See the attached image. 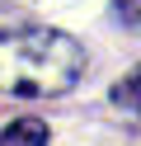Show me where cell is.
Listing matches in <instances>:
<instances>
[{"instance_id": "6da1fadb", "label": "cell", "mask_w": 141, "mask_h": 146, "mask_svg": "<svg viewBox=\"0 0 141 146\" xmlns=\"http://www.w3.org/2000/svg\"><path fill=\"white\" fill-rule=\"evenodd\" d=\"M85 76V47L56 29H14L0 33V94L47 99L66 94Z\"/></svg>"}, {"instance_id": "7a4b0ae2", "label": "cell", "mask_w": 141, "mask_h": 146, "mask_svg": "<svg viewBox=\"0 0 141 146\" xmlns=\"http://www.w3.org/2000/svg\"><path fill=\"white\" fill-rule=\"evenodd\" d=\"M0 146H47V127L38 118H19L0 132Z\"/></svg>"}, {"instance_id": "277c9868", "label": "cell", "mask_w": 141, "mask_h": 146, "mask_svg": "<svg viewBox=\"0 0 141 146\" xmlns=\"http://www.w3.org/2000/svg\"><path fill=\"white\" fill-rule=\"evenodd\" d=\"M118 19L141 33V0H118Z\"/></svg>"}, {"instance_id": "3957f363", "label": "cell", "mask_w": 141, "mask_h": 146, "mask_svg": "<svg viewBox=\"0 0 141 146\" xmlns=\"http://www.w3.org/2000/svg\"><path fill=\"white\" fill-rule=\"evenodd\" d=\"M113 104H118V108H127V113H141V66L113 85Z\"/></svg>"}]
</instances>
